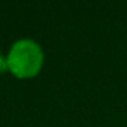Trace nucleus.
<instances>
[{
    "mask_svg": "<svg viewBox=\"0 0 127 127\" xmlns=\"http://www.w3.org/2000/svg\"><path fill=\"white\" fill-rule=\"evenodd\" d=\"M5 72H9L8 70V58L2 51H0V75H3Z\"/></svg>",
    "mask_w": 127,
    "mask_h": 127,
    "instance_id": "nucleus-2",
    "label": "nucleus"
},
{
    "mask_svg": "<svg viewBox=\"0 0 127 127\" xmlns=\"http://www.w3.org/2000/svg\"><path fill=\"white\" fill-rule=\"evenodd\" d=\"M6 58L9 73L18 79H30L40 73L45 63V52L37 40L21 37L11 45Z\"/></svg>",
    "mask_w": 127,
    "mask_h": 127,
    "instance_id": "nucleus-1",
    "label": "nucleus"
}]
</instances>
